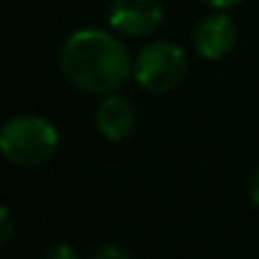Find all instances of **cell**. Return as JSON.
I'll return each mask as SVG.
<instances>
[{
    "label": "cell",
    "instance_id": "cell-2",
    "mask_svg": "<svg viewBox=\"0 0 259 259\" xmlns=\"http://www.w3.org/2000/svg\"><path fill=\"white\" fill-rule=\"evenodd\" d=\"M61 135L54 122L41 114H16L0 130V150L18 168H38L59 150Z\"/></svg>",
    "mask_w": 259,
    "mask_h": 259
},
{
    "label": "cell",
    "instance_id": "cell-11",
    "mask_svg": "<svg viewBox=\"0 0 259 259\" xmlns=\"http://www.w3.org/2000/svg\"><path fill=\"white\" fill-rule=\"evenodd\" d=\"M249 198L259 206V168L251 173V178H249Z\"/></svg>",
    "mask_w": 259,
    "mask_h": 259
},
{
    "label": "cell",
    "instance_id": "cell-1",
    "mask_svg": "<svg viewBox=\"0 0 259 259\" xmlns=\"http://www.w3.org/2000/svg\"><path fill=\"white\" fill-rule=\"evenodd\" d=\"M59 66L69 84L99 97L122 89L133 76V59L127 46L99 28L74 31L59 51Z\"/></svg>",
    "mask_w": 259,
    "mask_h": 259
},
{
    "label": "cell",
    "instance_id": "cell-9",
    "mask_svg": "<svg viewBox=\"0 0 259 259\" xmlns=\"http://www.w3.org/2000/svg\"><path fill=\"white\" fill-rule=\"evenodd\" d=\"M44 259H79V254H76L74 246H69V244H54V246L44 254Z\"/></svg>",
    "mask_w": 259,
    "mask_h": 259
},
{
    "label": "cell",
    "instance_id": "cell-4",
    "mask_svg": "<svg viewBox=\"0 0 259 259\" xmlns=\"http://www.w3.org/2000/svg\"><path fill=\"white\" fill-rule=\"evenodd\" d=\"M165 18L160 0H112L107 21L109 28L127 38L153 36Z\"/></svg>",
    "mask_w": 259,
    "mask_h": 259
},
{
    "label": "cell",
    "instance_id": "cell-3",
    "mask_svg": "<svg viewBox=\"0 0 259 259\" xmlns=\"http://www.w3.org/2000/svg\"><path fill=\"white\" fill-rule=\"evenodd\" d=\"M188 74V56L176 41H150L133 59V79L148 94H165L183 84Z\"/></svg>",
    "mask_w": 259,
    "mask_h": 259
},
{
    "label": "cell",
    "instance_id": "cell-6",
    "mask_svg": "<svg viewBox=\"0 0 259 259\" xmlns=\"http://www.w3.org/2000/svg\"><path fill=\"white\" fill-rule=\"evenodd\" d=\"M135 122H138V112H135V104L130 102L127 97L112 92V94H104L102 102L97 104L94 109V124H97V133L109 140V143H122L133 135L135 130Z\"/></svg>",
    "mask_w": 259,
    "mask_h": 259
},
{
    "label": "cell",
    "instance_id": "cell-7",
    "mask_svg": "<svg viewBox=\"0 0 259 259\" xmlns=\"http://www.w3.org/2000/svg\"><path fill=\"white\" fill-rule=\"evenodd\" d=\"M89 259H133V256H130L127 249H122V246H117V244H104V246H99Z\"/></svg>",
    "mask_w": 259,
    "mask_h": 259
},
{
    "label": "cell",
    "instance_id": "cell-5",
    "mask_svg": "<svg viewBox=\"0 0 259 259\" xmlns=\"http://www.w3.org/2000/svg\"><path fill=\"white\" fill-rule=\"evenodd\" d=\"M236 44V23L226 11H216L201 18L193 28V49L206 61L224 59Z\"/></svg>",
    "mask_w": 259,
    "mask_h": 259
},
{
    "label": "cell",
    "instance_id": "cell-8",
    "mask_svg": "<svg viewBox=\"0 0 259 259\" xmlns=\"http://www.w3.org/2000/svg\"><path fill=\"white\" fill-rule=\"evenodd\" d=\"M13 229H16V221H13V213H11V208H0V241L3 244H8L11 241V236H13Z\"/></svg>",
    "mask_w": 259,
    "mask_h": 259
},
{
    "label": "cell",
    "instance_id": "cell-10",
    "mask_svg": "<svg viewBox=\"0 0 259 259\" xmlns=\"http://www.w3.org/2000/svg\"><path fill=\"white\" fill-rule=\"evenodd\" d=\"M201 3L208 6V8H213V11H229V8L239 6L241 0H201Z\"/></svg>",
    "mask_w": 259,
    "mask_h": 259
}]
</instances>
